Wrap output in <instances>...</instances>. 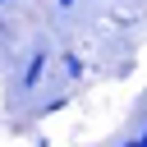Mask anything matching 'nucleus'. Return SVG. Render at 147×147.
Masks as SVG:
<instances>
[{"mask_svg":"<svg viewBox=\"0 0 147 147\" xmlns=\"http://www.w3.org/2000/svg\"><path fill=\"white\" fill-rule=\"evenodd\" d=\"M64 74H69V78H83V60H78V55H74V51H69V55H64Z\"/></svg>","mask_w":147,"mask_h":147,"instance_id":"f03ea898","label":"nucleus"},{"mask_svg":"<svg viewBox=\"0 0 147 147\" xmlns=\"http://www.w3.org/2000/svg\"><path fill=\"white\" fill-rule=\"evenodd\" d=\"M0 5H9V0H0Z\"/></svg>","mask_w":147,"mask_h":147,"instance_id":"39448f33","label":"nucleus"},{"mask_svg":"<svg viewBox=\"0 0 147 147\" xmlns=\"http://www.w3.org/2000/svg\"><path fill=\"white\" fill-rule=\"evenodd\" d=\"M60 9H74V0H60Z\"/></svg>","mask_w":147,"mask_h":147,"instance_id":"20e7f679","label":"nucleus"},{"mask_svg":"<svg viewBox=\"0 0 147 147\" xmlns=\"http://www.w3.org/2000/svg\"><path fill=\"white\" fill-rule=\"evenodd\" d=\"M46 60H51L46 46H37V51L28 55V64H23V74H18V87H23V92H37V87L46 83Z\"/></svg>","mask_w":147,"mask_h":147,"instance_id":"f257e3e1","label":"nucleus"},{"mask_svg":"<svg viewBox=\"0 0 147 147\" xmlns=\"http://www.w3.org/2000/svg\"><path fill=\"white\" fill-rule=\"evenodd\" d=\"M138 147H147V129H142V133H138Z\"/></svg>","mask_w":147,"mask_h":147,"instance_id":"7ed1b4c3","label":"nucleus"}]
</instances>
